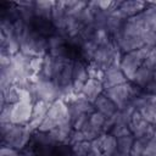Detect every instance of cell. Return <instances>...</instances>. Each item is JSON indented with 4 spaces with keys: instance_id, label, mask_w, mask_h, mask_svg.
Here are the masks:
<instances>
[{
    "instance_id": "21",
    "label": "cell",
    "mask_w": 156,
    "mask_h": 156,
    "mask_svg": "<svg viewBox=\"0 0 156 156\" xmlns=\"http://www.w3.org/2000/svg\"><path fill=\"white\" fill-rule=\"evenodd\" d=\"M150 139L146 138V136H143V138H139V139H135L134 140V144L132 146V151H130V156H143V152H144V149Z\"/></svg>"
},
{
    "instance_id": "9",
    "label": "cell",
    "mask_w": 156,
    "mask_h": 156,
    "mask_svg": "<svg viewBox=\"0 0 156 156\" xmlns=\"http://www.w3.org/2000/svg\"><path fill=\"white\" fill-rule=\"evenodd\" d=\"M146 6H147V2L139 1V0H129V1H121L119 6L117 9L128 20V18L134 17L138 13L143 12L146 9Z\"/></svg>"
},
{
    "instance_id": "8",
    "label": "cell",
    "mask_w": 156,
    "mask_h": 156,
    "mask_svg": "<svg viewBox=\"0 0 156 156\" xmlns=\"http://www.w3.org/2000/svg\"><path fill=\"white\" fill-rule=\"evenodd\" d=\"M128 127H129V130H130L132 135L135 139H139V138L146 136V133L150 128V124L141 117L139 111H135L133 117H132V121L128 124Z\"/></svg>"
},
{
    "instance_id": "30",
    "label": "cell",
    "mask_w": 156,
    "mask_h": 156,
    "mask_svg": "<svg viewBox=\"0 0 156 156\" xmlns=\"http://www.w3.org/2000/svg\"><path fill=\"white\" fill-rule=\"evenodd\" d=\"M143 66L155 71V68H156V49H151V51H150L149 56L146 57V60L144 61Z\"/></svg>"
},
{
    "instance_id": "3",
    "label": "cell",
    "mask_w": 156,
    "mask_h": 156,
    "mask_svg": "<svg viewBox=\"0 0 156 156\" xmlns=\"http://www.w3.org/2000/svg\"><path fill=\"white\" fill-rule=\"evenodd\" d=\"M33 104L18 101L11 107V123L16 126H27L32 118Z\"/></svg>"
},
{
    "instance_id": "26",
    "label": "cell",
    "mask_w": 156,
    "mask_h": 156,
    "mask_svg": "<svg viewBox=\"0 0 156 156\" xmlns=\"http://www.w3.org/2000/svg\"><path fill=\"white\" fill-rule=\"evenodd\" d=\"M43 66H44V57L35 56V57L30 58L29 67H30V71H32L33 74H40V72L43 69Z\"/></svg>"
},
{
    "instance_id": "18",
    "label": "cell",
    "mask_w": 156,
    "mask_h": 156,
    "mask_svg": "<svg viewBox=\"0 0 156 156\" xmlns=\"http://www.w3.org/2000/svg\"><path fill=\"white\" fill-rule=\"evenodd\" d=\"M84 134V138L87 141H91L94 139H96L98 136H100L101 134H105V132L101 129V128H98V127H94L90 122H88L82 129H80Z\"/></svg>"
},
{
    "instance_id": "12",
    "label": "cell",
    "mask_w": 156,
    "mask_h": 156,
    "mask_svg": "<svg viewBox=\"0 0 156 156\" xmlns=\"http://www.w3.org/2000/svg\"><path fill=\"white\" fill-rule=\"evenodd\" d=\"M152 80H154V71L145 66H140L135 73L134 80L132 83H134L136 87H139L144 90Z\"/></svg>"
},
{
    "instance_id": "24",
    "label": "cell",
    "mask_w": 156,
    "mask_h": 156,
    "mask_svg": "<svg viewBox=\"0 0 156 156\" xmlns=\"http://www.w3.org/2000/svg\"><path fill=\"white\" fill-rule=\"evenodd\" d=\"M33 139L35 140L37 144H39V145H41V146H50V145L55 144V141L52 140V138L50 136L49 133L38 132V133L33 136Z\"/></svg>"
},
{
    "instance_id": "36",
    "label": "cell",
    "mask_w": 156,
    "mask_h": 156,
    "mask_svg": "<svg viewBox=\"0 0 156 156\" xmlns=\"http://www.w3.org/2000/svg\"><path fill=\"white\" fill-rule=\"evenodd\" d=\"M152 156H156V155H152Z\"/></svg>"
},
{
    "instance_id": "20",
    "label": "cell",
    "mask_w": 156,
    "mask_h": 156,
    "mask_svg": "<svg viewBox=\"0 0 156 156\" xmlns=\"http://www.w3.org/2000/svg\"><path fill=\"white\" fill-rule=\"evenodd\" d=\"M141 39L145 46L156 49V32L152 28H146L141 34Z\"/></svg>"
},
{
    "instance_id": "34",
    "label": "cell",
    "mask_w": 156,
    "mask_h": 156,
    "mask_svg": "<svg viewBox=\"0 0 156 156\" xmlns=\"http://www.w3.org/2000/svg\"><path fill=\"white\" fill-rule=\"evenodd\" d=\"M102 156H113V155H108V154H102Z\"/></svg>"
},
{
    "instance_id": "33",
    "label": "cell",
    "mask_w": 156,
    "mask_h": 156,
    "mask_svg": "<svg viewBox=\"0 0 156 156\" xmlns=\"http://www.w3.org/2000/svg\"><path fill=\"white\" fill-rule=\"evenodd\" d=\"M149 101L152 104H156V95H149Z\"/></svg>"
},
{
    "instance_id": "22",
    "label": "cell",
    "mask_w": 156,
    "mask_h": 156,
    "mask_svg": "<svg viewBox=\"0 0 156 156\" xmlns=\"http://www.w3.org/2000/svg\"><path fill=\"white\" fill-rule=\"evenodd\" d=\"M90 150H91L90 141H87V140L72 145V154L76 156H87Z\"/></svg>"
},
{
    "instance_id": "4",
    "label": "cell",
    "mask_w": 156,
    "mask_h": 156,
    "mask_svg": "<svg viewBox=\"0 0 156 156\" xmlns=\"http://www.w3.org/2000/svg\"><path fill=\"white\" fill-rule=\"evenodd\" d=\"M101 82L104 85V90H107L110 88L127 83L128 79L126 78V76L121 71L119 66H110L104 71V78Z\"/></svg>"
},
{
    "instance_id": "6",
    "label": "cell",
    "mask_w": 156,
    "mask_h": 156,
    "mask_svg": "<svg viewBox=\"0 0 156 156\" xmlns=\"http://www.w3.org/2000/svg\"><path fill=\"white\" fill-rule=\"evenodd\" d=\"M88 79H89V74L87 71V65L82 61L74 60V63H73V91L76 95L82 93V89Z\"/></svg>"
},
{
    "instance_id": "13",
    "label": "cell",
    "mask_w": 156,
    "mask_h": 156,
    "mask_svg": "<svg viewBox=\"0 0 156 156\" xmlns=\"http://www.w3.org/2000/svg\"><path fill=\"white\" fill-rule=\"evenodd\" d=\"M91 40L98 46H104L112 41V35L108 33V30L106 28H95V30L91 35Z\"/></svg>"
},
{
    "instance_id": "31",
    "label": "cell",
    "mask_w": 156,
    "mask_h": 156,
    "mask_svg": "<svg viewBox=\"0 0 156 156\" xmlns=\"http://www.w3.org/2000/svg\"><path fill=\"white\" fill-rule=\"evenodd\" d=\"M0 156H21V151H18L13 147L2 145L0 149Z\"/></svg>"
},
{
    "instance_id": "27",
    "label": "cell",
    "mask_w": 156,
    "mask_h": 156,
    "mask_svg": "<svg viewBox=\"0 0 156 156\" xmlns=\"http://www.w3.org/2000/svg\"><path fill=\"white\" fill-rule=\"evenodd\" d=\"M11 107L12 105H6L0 111V124L11 123Z\"/></svg>"
},
{
    "instance_id": "15",
    "label": "cell",
    "mask_w": 156,
    "mask_h": 156,
    "mask_svg": "<svg viewBox=\"0 0 156 156\" xmlns=\"http://www.w3.org/2000/svg\"><path fill=\"white\" fill-rule=\"evenodd\" d=\"M134 140H135V138L132 134L118 138L117 139V151L121 152V154H123V155H130V151H132V146L134 144Z\"/></svg>"
},
{
    "instance_id": "2",
    "label": "cell",
    "mask_w": 156,
    "mask_h": 156,
    "mask_svg": "<svg viewBox=\"0 0 156 156\" xmlns=\"http://www.w3.org/2000/svg\"><path fill=\"white\" fill-rule=\"evenodd\" d=\"M28 89L34 96V100H43L46 102H54L57 99H60L58 88L55 85L52 80L46 79H39L37 83H30Z\"/></svg>"
},
{
    "instance_id": "1",
    "label": "cell",
    "mask_w": 156,
    "mask_h": 156,
    "mask_svg": "<svg viewBox=\"0 0 156 156\" xmlns=\"http://www.w3.org/2000/svg\"><path fill=\"white\" fill-rule=\"evenodd\" d=\"M1 136H2V145H6V146L13 147L18 151H22L28 145V143L32 138V132L27 126L12 124L11 129Z\"/></svg>"
},
{
    "instance_id": "16",
    "label": "cell",
    "mask_w": 156,
    "mask_h": 156,
    "mask_svg": "<svg viewBox=\"0 0 156 156\" xmlns=\"http://www.w3.org/2000/svg\"><path fill=\"white\" fill-rule=\"evenodd\" d=\"M98 48H99V46H98L91 39L84 40L83 44H82V46H80V51H82L83 57H84L85 60H88V62H90V61L94 58V55H95Z\"/></svg>"
},
{
    "instance_id": "32",
    "label": "cell",
    "mask_w": 156,
    "mask_h": 156,
    "mask_svg": "<svg viewBox=\"0 0 156 156\" xmlns=\"http://www.w3.org/2000/svg\"><path fill=\"white\" fill-rule=\"evenodd\" d=\"M144 91H145L146 94H149V95H156V80H152V82L144 89Z\"/></svg>"
},
{
    "instance_id": "28",
    "label": "cell",
    "mask_w": 156,
    "mask_h": 156,
    "mask_svg": "<svg viewBox=\"0 0 156 156\" xmlns=\"http://www.w3.org/2000/svg\"><path fill=\"white\" fill-rule=\"evenodd\" d=\"M89 116H90V115H87V113L79 115V116L74 119V122H73V129L80 130V129L89 122Z\"/></svg>"
},
{
    "instance_id": "19",
    "label": "cell",
    "mask_w": 156,
    "mask_h": 156,
    "mask_svg": "<svg viewBox=\"0 0 156 156\" xmlns=\"http://www.w3.org/2000/svg\"><path fill=\"white\" fill-rule=\"evenodd\" d=\"M48 44H49V51L60 49V48L65 46V44H66V37L62 35V34H58V33L51 34V35L48 37Z\"/></svg>"
},
{
    "instance_id": "29",
    "label": "cell",
    "mask_w": 156,
    "mask_h": 156,
    "mask_svg": "<svg viewBox=\"0 0 156 156\" xmlns=\"http://www.w3.org/2000/svg\"><path fill=\"white\" fill-rule=\"evenodd\" d=\"M84 140H85V138H84L83 132H82V130H76V129H73V130H72V133L69 134L68 144L72 146V145H74V144H77V143L84 141Z\"/></svg>"
},
{
    "instance_id": "10",
    "label": "cell",
    "mask_w": 156,
    "mask_h": 156,
    "mask_svg": "<svg viewBox=\"0 0 156 156\" xmlns=\"http://www.w3.org/2000/svg\"><path fill=\"white\" fill-rule=\"evenodd\" d=\"M104 91H105V90H104V85H102V82H101V80L95 79V78H89V79L85 82V84H84V87H83L80 94H82L83 96H85L89 101L94 102L95 99H96L99 95H101Z\"/></svg>"
},
{
    "instance_id": "17",
    "label": "cell",
    "mask_w": 156,
    "mask_h": 156,
    "mask_svg": "<svg viewBox=\"0 0 156 156\" xmlns=\"http://www.w3.org/2000/svg\"><path fill=\"white\" fill-rule=\"evenodd\" d=\"M139 112H140L141 117H143L149 124L156 126V104L149 102V104H147L144 108H141Z\"/></svg>"
},
{
    "instance_id": "11",
    "label": "cell",
    "mask_w": 156,
    "mask_h": 156,
    "mask_svg": "<svg viewBox=\"0 0 156 156\" xmlns=\"http://www.w3.org/2000/svg\"><path fill=\"white\" fill-rule=\"evenodd\" d=\"M93 104H94L95 110L99 111V112H101L104 116H106V118L112 117L118 111V108L116 107V105L105 95V93H102L101 95H99Z\"/></svg>"
},
{
    "instance_id": "14",
    "label": "cell",
    "mask_w": 156,
    "mask_h": 156,
    "mask_svg": "<svg viewBox=\"0 0 156 156\" xmlns=\"http://www.w3.org/2000/svg\"><path fill=\"white\" fill-rule=\"evenodd\" d=\"M101 151L102 154H108V155H113L117 151V138H115L112 134H104V139H102V145H101Z\"/></svg>"
},
{
    "instance_id": "25",
    "label": "cell",
    "mask_w": 156,
    "mask_h": 156,
    "mask_svg": "<svg viewBox=\"0 0 156 156\" xmlns=\"http://www.w3.org/2000/svg\"><path fill=\"white\" fill-rule=\"evenodd\" d=\"M110 134H112L115 138H121V136H126V135H129L132 134L130 130H129V127L126 126V124H115L111 130H110Z\"/></svg>"
},
{
    "instance_id": "5",
    "label": "cell",
    "mask_w": 156,
    "mask_h": 156,
    "mask_svg": "<svg viewBox=\"0 0 156 156\" xmlns=\"http://www.w3.org/2000/svg\"><path fill=\"white\" fill-rule=\"evenodd\" d=\"M50 102L43 101V100H38L33 104V112H32V118L29 121V123L27 124V127L30 129V132L33 133L34 130H38L41 122L44 121V118L48 115L49 107H50Z\"/></svg>"
},
{
    "instance_id": "35",
    "label": "cell",
    "mask_w": 156,
    "mask_h": 156,
    "mask_svg": "<svg viewBox=\"0 0 156 156\" xmlns=\"http://www.w3.org/2000/svg\"><path fill=\"white\" fill-rule=\"evenodd\" d=\"M152 29H154V30H155V32H156V24H155V26H154V27H152Z\"/></svg>"
},
{
    "instance_id": "23",
    "label": "cell",
    "mask_w": 156,
    "mask_h": 156,
    "mask_svg": "<svg viewBox=\"0 0 156 156\" xmlns=\"http://www.w3.org/2000/svg\"><path fill=\"white\" fill-rule=\"evenodd\" d=\"M106 116H104L101 112H99V111H95V112H93L90 116H89V122L94 126V127H98V128H104V126H105V123H106ZM104 130V129H102Z\"/></svg>"
},
{
    "instance_id": "7",
    "label": "cell",
    "mask_w": 156,
    "mask_h": 156,
    "mask_svg": "<svg viewBox=\"0 0 156 156\" xmlns=\"http://www.w3.org/2000/svg\"><path fill=\"white\" fill-rule=\"evenodd\" d=\"M46 117H49L52 121H55L57 123V126H58V123H61L63 119L69 117V111H68L67 102L65 100H62V99H57L56 101L51 102Z\"/></svg>"
}]
</instances>
